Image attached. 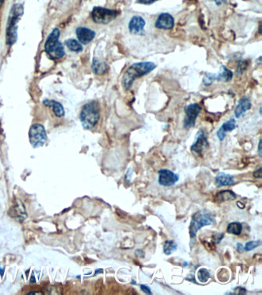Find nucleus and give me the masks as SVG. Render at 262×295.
Wrapping results in <instances>:
<instances>
[{
    "mask_svg": "<svg viewBox=\"0 0 262 295\" xmlns=\"http://www.w3.org/2000/svg\"><path fill=\"white\" fill-rule=\"evenodd\" d=\"M156 68V65L151 62H139L132 65L123 75L122 86L124 90H129L136 79L150 73Z\"/></svg>",
    "mask_w": 262,
    "mask_h": 295,
    "instance_id": "f257e3e1",
    "label": "nucleus"
},
{
    "mask_svg": "<svg viewBox=\"0 0 262 295\" xmlns=\"http://www.w3.org/2000/svg\"><path fill=\"white\" fill-rule=\"evenodd\" d=\"M99 118L100 108L98 102L92 101L84 105L81 112V122L85 130L94 128Z\"/></svg>",
    "mask_w": 262,
    "mask_h": 295,
    "instance_id": "f03ea898",
    "label": "nucleus"
},
{
    "mask_svg": "<svg viewBox=\"0 0 262 295\" xmlns=\"http://www.w3.org/2000/svg\"><path fill=\"white\" fill-rule=\"evenodd\" d=\"M60 31L58 29H53L51 34L47 37L45 43V50L52 59H60L65 54L63 44L59 41Z\"/></svg>",
    "mask_w": 262,
    "mask_h": 295,
    "instance_id": "7ed1b4c3",
    "label": "nucleus"
},
{
    "mask_svg": "<svg viewBox=\"0 0 262 295\" xmlns=\"http://www.w3.org/2000/svg\"><path fill=\"white\" fill-rule=\"evenodd\" d=\"M214 222L215 220H214V215L211 212L206 210L196 212L194 215H192L190 226H189V235L191 239L195 238L196 232L200 228L205 225H212Z\"/></svg>",
    "mask_w": 262,
    "mask_h": 295,
    "instance_id": "20e7f679",
    "label": "nucleus"
},
{
    "mask_svg": "<svg viewBox=\"0 0 262 295\" xmlns=\"http://www.w3.org/2000/svg\"><path fill=\"white\" fill-rule=\"evenodd\" d=\"M24 14V8L20 4L14 6L10 18H9L8 30H7V43L14 44L17 39V23Z\"/></svg>",
    "mask_w": 262,
    "mask_h": 295,
    "instance_id": "39448f33",
    "label": "nucleus"
},
{
    "mask_svg": "<svg viewBox=\"0 0 262 295\" xmlns=\"http://www.w3.org/2000/svg\"><path fill=\"white\" fill-rule=\"evenodd\" d=\"M118 17V12L104 7H95L92 10V18L98 24H108Z\"/></svg>",
    "mask_w": 262,
    "mask_h": 295,
    "instance_id": "423d86ee",
    "label": "nucleus"
},
{
    "mask_svg": "<svg viewBox=\"0 0 262 295\" xmlns=\"http://www.w3.org/2000/svg\"><path fill=\"white\" fill-rule=\"evenodd\" d=\"M234 73L227 69L225 65H222L221 70L218 74L206 73L203 78V83L205 86L212 85L214 81L218 82H228L233 79Z\"/></svg>",
    "mask_w": 262,
    "mask_h": 295,
    "instance_id": "0eeeda50",
    "label": "nucleus"
},
{
    "mask_svg": "<svg viewBox=\"0 0 262 295\" xmlns=\"http://www.w3.org/2000/svg\"><path fill=\"white\" fill-rule=\"evenodd\" d=\"M30 144L33 148L42 147L47 141V133L41 124H34L29 132Z\"/></svg>",
    "mask_w": 262,
    "mask_h": 295,
    "instance_id": "6e6552de",
    "label": "nucleus"
},
{
    "mask_svg": "<svg viewBox=\"0 0 262 295\" xmlns=\"http://www.w3.org/2000/svg\"><path fill=\"white\" fill-rule=\"evenodd\" d=\"M186 117L184 119V128L190 129L194 127L196 124V120L201 112V107L199 104L192 103L186 105L184 108Z\"/></svg>",
    "mask_w": 262,
    "mask_h": 295,
    "instance_id": "1a4fd4ad",
    "label": "nucleus"
},
{
    "mask_svg": "<svg viewBox=\"0 0 262 295\" xmlns=\"http://www.w3.org/2000/svg\"><path fill=\"white\" fill-rule=\"evenodd\" d=\"M208 147H209V143H208L206 134L204 133V130H199L196 134L194 144L191 146V150L196 154L201 155Z\"/></svg>",
    "mask_w": 262,
    "mask_h": 295,
    "instance_id": "9d476101",
    "label": "nucleus"
},
{
    "mask_svg": "<svg viewBox=\"0 0 262 295\" xmlns=\"http://www.w3.org/2000/svg\"><path fill=\"white\" fill-rule=\"evenodd\" d=\"M179 181V176L167 169H162L159 171V184L164 187H170Z\"/></svg>",
    "mask_w": 262,
    "mask_h": 295,
    "instance_id": "9b49d317",
    "label": "nucleus"
},
{
    "mask_svg": "<svg viewBox=\"0 0 262 295\" xmlns=\"http://www.w3.org/2000/svg\"><path fill=\"white\" fill-rule=\"evenodd\" d=\"M146 21L140 16H134L128 24L130 33L135 35H144Z\"/></svg>",
    "mask_w": 262,
    "mask_h": 295,
    "instance_id": "f8f14e48",
    "label": "nucleus"
},
{
    "mask_svg": "<svg viewBox=\"0 0 262 295\" xmlns=\"http://www.w3.org/2000/svg\"><path fill=\"white\" fill-rule=\"evenodd\" d=\"M174 18L173 16L168 13H163L158 17L155 26L159 30H171L174 27Z\"/></svg>",
    "mask_w": 262,
    "mask_h": 295,
    "instance_id": "ddd939ff",
    "label": "nucleus"
},
{
    "mask_svg": "<svg viewBox=\"0 0 262 295\" xmlns=\"http://www.w3.org/2000/svg\"><path fill=\"white\" fill-rule=\"evenodd\" d=\"M76 35L81 43L83 44H88L95 38L96 34L91 29L86 28V27H78L76 30Z\"/></svg>",
    "mask_w": 262,
    "mask_h": 295,
    "instance_id": "4468645a",
    "label": "nucleus"
},
{
    "mask_svg": "<svg viewBox=\"0 0 262 295\" xmlns=\"http://www.w3.org/2000/svg\"><path fill=\"white\" fill-rule=\"evenodd\" d=\"M250 108H251V102H250V99L247 97L241 98L239 100L237 107H236L235 111H234L236 118L242 117L247 111L250 109Z\"/></svg>",
    "mask_w": 262,
    "mask_h": 295,
    "instance_id": "2eb2a0df",
    "label": "nucleus"
},
{
    "mask_svg": "<svg viewBox=\"0 0 262 295\" xmlns=\"http://www.w3.org/2000/svg\"><path fill=\"white\" fill-rule=\"evenodd\" d=\"M216 184L218 185V187H222V186H230L235 184L233 176L227 174V173L221 172L218 173L217 177H216Z\"/></svg>",
    "mask_w": 262,
    "mask_h": 295,
    "instance_id": "dca6fc26",
    "label": "nucleus"
},
{
    "mask_svg": "<svg viewBox=\"0 0 262 295\" xmlns=\"http://www.w3.org/2000/svg\"><path fill=\"white\" fill-rule=\"evenodd\" d=\"M92 69V72L95 75H105L108 71V65L105 62L98 60V58H94Z\"/></svg>",
    "mask_w": 262,
    "mask_h": 295,
    "instance_id": "f3484780",
    "label": "nucleus"
},
{
    "mask_svg": "<svg viewBox=\"0 0 262 295\" xmlns=\"http://www.w3.org/2000/svg\"><path fill=\"white\" fill-rule=\"evenodd\" d=\"M44 104L47 106L51 107L53 108V112L56 116L62 117L64 115V109H63L61 104L59 103V102H55V101L46 100L44 101Z\"/></svg>",
    "mask_w": 262,
    "mask_h": 295,
    "instance_id": "a211bd4d",
    "label": "nucleus"
},
{
    "mask_svg": "<svg viewBox=\"0 0 262 295\" xmlns=\"http://www.w3.org/2000/svg\"><path fill=\"white\" fill-rule=\"evenodd\" d=\"M236 199V195L232 191L225 190L220 192L216 195L215 200L218 202H225V201L232 200Z\"/></svg>",
    "mask_w": 262,
    "mask_h": 295,
    "instance_id": "6ab92c4d",
    "label": "nucleus"
},
{
    "mask_svg": "<svg viewBox=\"0 0 262 295\" xmlns=\"http://www.w3.org/2000/svg\"><path fill=\"white\" fill-rule=\"evenodd\" d=\"M67 47H68L69 50L72 51L76 52V53H79L83 50V47L79 42L77 41L76 40L74 39H69V40H66L65 42Z\"/></svg>",
    "mask_w": 262,
    "mask_h": 295,
    "instance_id": "aec40b11",
    "label": "nucleus"
},
{
    "mask_svg": "<svg viewBox=\"0 0 262 295\" xmlns=\"http://www.w3.org/2000/svg\"><path fill=\"white\" fill-rule=\"evenodd\" d=\"M242 231V225L238 222H231L227 225V232L233 235H239Z\"/></svg>",
    "mask_w": 262,
    "mask_h": 295,
    "instance_id": "412c9836",
    "label": "nucleus"
},
{
    "mask_svg": "<svg viewBox=\"0 0 262 295\" xmlns=\"http://www.w3.org/2000/svg\"><path fill=\"white\" fill-rule=\"evenodd\" d=\"M22 206H23V204L21 203L20 205H17V206H14V208L11 209V212L14 213L11 214L13 218H20V221L24 220V218L27 217V215H26L25 212V209H24L23 210H22Z\"/></svg>",
    "mask_w": 262,
    "mask_h": 295,
    "instance_id": "4be33fe9",
    "label": "nucleus"
},
{
    "mask_svg": "<svg viewBox=\"0 0 262 295\" xmlns=\"http://www.w3.org/2000/svg\"><path fill=\"white\" fill-rule=\"evenodd\" d=\"M177 249V245L173 240H168L163 245V252L166 255H171Z\"/></svg>",
    "mask_w": 262,
    "mask_h": 295,
    "instance_id": "5701e85b",
    "label": "nucleus"
},
{
    "mask_svg": "<svg viewBox=\"0 0 262 295\" xmlns=\"http://www.w3.org/2000/svg\"><path fill=\"white\" fill-rule=\"evenodd\" d=\"M211 277L210 272L207 269L201 268L198 272V279L201 283H207Z\"/></svg>",
    "mask_w": 262,
    "mask_h": 295,
    "instance_id": "b1692460",
    "label": "nucleus"
},
{
    "mask_svg": "<svg viewBox=\"0 0 262 295\" xmlns=\"http://www.w3.org/2000/svg\"><path fill=\"white\" fill-rule=\"evenodd\" d=\"M236 127V120L234 118L230 119L228 121L224 123L222 126H221V129L224 131V132H231L232 130H234Z\"/></svg>",
    "mask_w": 262,
    "mask_h": 295,
    "instance_id": "393cba45",
    "label": "nucleus"
},
{
    "mask_svg": "<svg viewBox=\"0 0 262 295\" xmlns=\"http://www.w3.org/2000/svg\"><path fill=\"white\" fill-rule=\"evenodd\" d=\"M248 63L246 61H240L237 64V70H236V74L237 75H241L247 70Z\"/></svg>",
    "mask_w": 262,
    "mask_h": 295,
    "instance_id": "a878e982",
    "label": "nucleus"
},
{
    "mask_svg": "<svg viewBox=\"0 0 262 295\" xmlns=\"http://www.w3.org/2000/svg\"><path fill=\"white\" fill-rule=\"evenodd\" d=\"M261 244V242L260 241H250V242H247V244H245V247H244V250L245 251H251V250H254L256 247H259Z\"/></svg>",
    "mask_w": 262,
    "mask_h": 295,
    "instance_id": "bb28decb",
    "label": "nucleus"
},
{
    "mask_svg": "<svg viewBox=\"0 0 262 295\" xmlns=\"http://www.w3.org/2000/svg\"><path fill=\"white\" fill-rule=\"evenodd\" d=\"M157 0H137V2L140 4H144V5H151V4L156 3Z\"/></svg>",
    "mask_w": 262,
    "mask_h": 295,
    "instance_id": "cd10ccee",
    "label": "nucleus"
},
{
    "mask_svg": "<svg viewBox=\"0 0 262 295\" xmlns=\"http://www.w3.org/2000/svg\"><path fill=\"white\" fill-rule=\"evenodd\" d=\"M217 135H218V139H219L221 141H223V140H224V138H225L226 133L224 132V131L220 128V130L218 131Z\"/></svg>",
    "mask_w": 262,
    "mask_h": 295,
    "instance_id": "c85d7f7f",
    "label": "nucleus"
},
{
    "mask_svg": "<svg viewBox=\"0 0 262 295\" xmlns=\"http://www.w3.org/2000/svg\"><path fill=\"white\" fill-rule=\"evenodd\" d=\"M140 287H141L142 290L145 292V293H148V294H152L151 289L148 287L147 285H146V284H142Z\"/></svg>",
    "mask_w": 262,
    "mask_h": 295,
    "instance_id": "c756f323",
    "label": "nucleus"
},
{
    "mask_svg": "<svg viewBox=\"0 0 262 295\" xmlns=\"http://www.w3.org/2000/svg\"><path fill=\"white\" fill-rule=\"evenodd\" d=\"M224 238V234H216L215 235L214 237V243H217V244H219L221 242V240Z\"/></svg>",
    "mask_w": 262,
    "mask_h": 295,
    "instance_id": "7c9ffc66",
    "label": "nucleus"
},
{
    "mask_svg": "<svg viewBox=\"0 0 262 295\" xmlns=\"http://www.w3.org/2000/svg\"><path fill=\"white\" fill-rule=\"evenodd\" d=\"M253 175H254V177L256 178V179H260V178H261V168L256 170V171L253 173Z\"/></svg>",
    "mask_w": 262,
    "mask_h": 295,
    "instance_id": "2f4dec72",
    "label": "nucleus"
},
{
    "mask_svg": "<svg viewBox=\"0 0 262 295\" xmlns=\"http://www.w3.org/2000/svg\"><path fill=\"white\" fill-rule=\"evenodd\" d=\"M237 290H238V292H237V294H245L246 293V290L244 288H242V287H237Z\"/></svg>",
    "mask_w": 262,
    "mask_h": 295,
    "instance_id": "473e14b6",
    "label": "nucleus"
},
{
    "mask_svg": "<svg viewBox=\"0 0 262 295\" xmlns=\"http://www.w3.org/2000/svg\"><path fill=\"white\" fill-rule=\"evenodd\" d=\"M237 251H238L239 253H242L243 251H244V247H243V246L241 245V244H237Z\"/></svg>",
    "mask_w": 262,
    "mask_h": 295,
    "instance_id": "72a5a7b5",
    "label": "nucleus"
},
{
    "mask_svg": "<svg viewBox=\"0 0 262 295\" xmlns=\"http://www.w3.org/2000/svg\"><path fill=\"white\" fill-rule=\"evenodd\" d=\"M261 138H260V140H259V144H258V153H259V155H260V157H261Z\"/></svg>",
    "mask_w": 262,
    "mask_h": 295,
    "instance_id": "f704fd0d",
    "label": "nucleus"
},
{
    "mask_svg": "<svg viewBox=\"0 0 262 295\" xmlns=\"http://www.w3.org/2000/svg\"><path fill=\"white\" fill-rule=\"evenodd\" d=\"M216 4L218 6H221V4L226 3V0H215Z\"/></svg>",
    "mask_w": 262,
    "mask_h": 295,
    "instance_id": "c9c22d12",
    "label": "nucleus"
},
{
    "mask_svg": "<svg viewBox=\"0 0 262 295\" xmlns=\"http://www.w3.org/2000/svg\"><path fill=\"white\" fill-rule=\"evenodd\" d=\"M43 294V293H40V292H30V293H28V294Z\"/></svg>",
    "mask_w": 262,
    "mask_h": 295,
    "instance_id": "e433bc0d",
    "label": "nucleus"
},
{
    "mask_svg": "<svg viewBox=\"0 0 262 295\" xmlns=\"http://www.w3.org/2000/svg\"><path fill=\"white\" fill-rule=\"evenodd\" d=\"M3 4H4V0H0V8L2 7Z\"/></svg>",
    "mask_w": 262,
    "mask_h": 295,
    "instance_id": "4c0bfd02",
    "label": "nucleus"
},
{
    "mask_svg": "<svg viewBox=\"0 0 262 295\" xmlns=\"http://www.w3.org/2000/svg\"><path fill=\"white\" fill-rule=\"evenodd\" d=\"M260 113L261 114V107H260Z\"/></svg>",
    "mask_w": 262,
    "mask_h": 295,
    "instance_id": "58836bf2",
    "label": "nucleus"
}]
</instances>
